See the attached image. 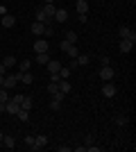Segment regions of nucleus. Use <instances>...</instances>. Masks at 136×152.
I'll return each mask as SVG.
<instances>
[{"label": "nucleus", "mask_w": 136, "mask_h": 152, "mask_svg": "<svg viewBox=\"0 0 136 152\" xmlns=\"http://www.w3.org/2000/svg\"><path fill=\"white\" fill-rule=\"evenodd\" d=\"M100 77H102L104 82H111V80L116 77V70L111 68V64H109V66H102V68H100Z\"/></svg>", "instance_id": "obj_1"}, {"label": "nucleus", "mask_w": 136, "mask_h": 152, "mask_svg": "<svg viewBox=\"0 0 136 152\" xmlns=\"http://www.w3.org/2000/svg\"><path fill=\"white\" fill-rule=\"evenodd\" d=\"M18 109H20V104H18L16 100H7V102H5V111H7V114L16 116V114H18Z\"/></svg>", "instance_id": "obj_2"}, {"label": "nucleus", "mask_w": 136, "mask_h": 152, "mask_svg": "<svg viewBox=\"0 0 136 152\" xmlns=\"http://www.w3.org/2000/svg\"><path fill=\"white\" fill-rule=\"evenodd\" d=\"M48 48H50V43L45 41V39H39V41H34V52L39 55V52H48Z\"/></svg>", "instance_id": "obj_3"}, {"label": "nucleus", "mask_w": 136, "mask_h": 152, "mask_svg": "<svg viewBox=\"0 0 136 152\" xmlns=\"http://www.w3.org/2000/svg\"><path fill=\"white\" fill-rule=\"evenodd\" d=\"M16 80H18V82H23V84H32L34 82V75L32 73H23V70H20V73H16Z\"/></svg>", "instance_id": "obj_4"}, {"label": "nucleus", "mask_w": 136, "mask_h": 152, "mask_svg": "<svg viewBox=\"0 0 136 152\" xmlns=\"http://www.w3.org/2000/svg\"><path fill=\"white\" fill-rule=\"evenodd\" d=\"M48 145V136H43V134H39V136H34V145L32 150H41V148Z\"/></svg>", "instance_id": "obj_5"}, {"label": "nucleus", "mask_w": 136, "mask_h": 152, "mask_svg": "<svg viewBox=\"0 0 136 152\" xmlns=\"http://www.w3.org/2000/svg\"><path fill=\"white\" fill-rule=\"evenodd\" d=\"M30 30H32V34H34V37H41V34L45 32V23H41V20H34Z\"/></svg>", "instance_id": "obj_6"}, {"label": "nucleus", "mask_w": 136, "mask_h": 152, "mask_svg": "<svg viewBox=\"0 0 136 152\" xmlns=\"http://www.w3.org/2000/svg\"><path fill=\"white\" fill-rule=\"evenodd\" d=\"M102 95H104V98H113V95H116V86H113L111 82H104V86H102Z\"/></svg>", "instance_id": "obj_7"}, {"label": "nucleus", "mask_w": 136, "mask_h": 152, "mask_svg": "<svg viewBox=\"0 0 136 152\" xmlns=\"http://www.w3.org/2000/svg\"><path fill=\"white\" fill-rule=\"evenodd\" d=\"M0 25H2V27H14V25H16V16L5 14V18H0Z\"/></svg>", "instance_id": "obj_8"}, {"label": "nucleus", "mask_w": 136, "mask_h": 152, "mask_svg": "<svg viewBox=\"0 0 136 152\" xmlns=\"http://www.w3.org/2000/svg\"><path fill=\"white\" fill-rule=\"evenodd\" d=\"M132 48H134V41H129V39H120V52H132Z\"/></svg>", "instance_id": "obj_9"}, {"label": "nucleus", "mask_w": 136, "mask_h": 152, "mask_svg": "<svg viewBox=\"0 0 136 152\" xmlns=\"http://www.w3.org/2000/svg\"><path fill=\"white\" fill-rule=\"evenodd\" d=\"M52 20L66 23V20H68V12H66V9H57V12H55V16H52Z\"/></svg>", "instance_id": "obj_10"}, {"label": "nucleus", "mask_w": 136, "mask_h": 152, "mask_svg": "<svg viewBox=\"0 0 136 152\" xmlns=\"http://www.w3.org/2000/svg\"><path fill=\"white\" fill-rule=\"evenodd\" d=\"M0 145H5L7 150H14V148H16V139H14V136H2V143H0Z\"/></svg>", "instance_id": "obj_11"}, {"label": "nucleus", "mask_w": 136, "mask_h": 152, "mask_svg": "<svg viewBox=\"0 0 136 152\" xmlns=\"http://www.w3.org/2000/svg\"><path fill=\"white\" fill-rule=\"evenodd\" d=\"M16 82H18V80H16V75H5V84H2V86L9 91V89H14V86H16Z\"/></svg>", "instance_id": "obj_12"}, {"label": "nucleus", "mask_w": 136, "mask_h": 152, "mask_svg": "<svg viewBox=\"0 0 136 152\" xmlns=\"http://www.w3.org/2000/svg\"><path fill=\"white\" fill-rule=\"evenodd\" d=\"M55 12H57L55 2H45V7H43V14H45V16H48V18H52V16H55Z\"/></svg>", "instance_id": "obj_13"}, {"label": "nucleus", "mask_w": 136, "mask_h": 152, "mask_svg": "<svg viewBox=\"0 0 136 152\" xmlns=\"http://www.w3.org/2000/svg\"><path fill=\"white\" fill-rule=\"evenodd\" d=\"M59 91H61V93H71V82H68V80H59Z\"/></svg>", "instance_id": "obj_14"}, {"label": "nucleus", "mask_w": 136, "mask_h": 152, "mask_svg": "<svg viewBox=\"0 0 136 152\" xmlns=\"http://www.w3.org/2000/svg\"><path fill=\"white\" fill-rule=\"evenodd\" d=\"M129 34H132V30L127 25H120V27H118V37H120V39H129Z\"/></svg>", "instance_id": "obj_15"}, {"label": "nucleus", "mask_w": 136, "mask_h": 152, "mask_svg": "<svg viewBox=\"0 0 136 152\" xmlns=\"http://www.w3.org/2000/svg\"><path fill=\"white\" fill-rule=\"evenodd\" d=\"M2 66H5V68H12V66H16V57H14V55H7V57L2 59Z\"/></svg>", "instance_id": "obj_16"}, {"label": "nucleus", "mask_w": 136, "mask_h": 152, "mask_svg": "<svg viewBox=\"0 0 136 152\" xmlns=\"http://www.w3.org/2000/svg\"><path fill=\"white\" fill-rule=\"evenodd\" d=\"M45 66H48V70H50V73H59V68H61V64L55 61V59H50V61L45 64Z\"/></svg>", "instance_id": "obj_17"}, {"label": "nucleus", "mask_w": 136, "mask_h": 152, "mask_svg": "<svg viewBox=\"0 0 136 152\" xmlns=\"http://www.w3.org/2000/svg\"><path fill=\"white\" fill-rule=\"evenodd\" d=\"M77 14H89V2L86 0H77Z\"/></svg>", "instance_id": "obj_18"}, {"label": "nucleus", "mask_w": 136, "mask_h": 152, "mask_svg": "<svg viewBox=\"0 0 136 152\" xmlns=\"http://www.w3.org/2000/svg\"><path fill=\"white\" fill-rule=\"evenodd\" d=\"M16 116H18L20 123H27V121H30V111H27V109H18V114H16Z\"/></svg>", "instance_id": "obj_19"}, {"label": "nucleus", "mask_w": 136, "mask_h": 152, "mask_svg": "<svg viewBox=\"0 0 136 152\" xmlns=\"http://www.w3.org/2000/svg\"><path fill=\"white\" fill-rule=\"evenodd\" d=\"M50 61V57H48V52H39L36 55V64H41V66H45V64Z\"/></svg>", "instance_id": "obj_20"}, {"label": "nucleus", "mask_w": 136, "mask_h": 152, "mask_svg": "<svg viewBox=\"0 0 136 152\" xmlns=\"http://www.w3.org/2000/svg\"><path fill=\"white\" fill-rule=\"evenodd\" d=\"M75 61H77V66H86V64L91 61V57H89V55H77Z\"/></svg>", "instance_id": "obj_21"}, {"label": "nucleus", "mask_w": 136, "mask_h": 152, "mask_svg": "<svg viewBox=\"0 0 136 152\" xmlns=\"http://www.w3.org/2000/svg\"><path fill=\"white\" fill-rule=\"evenodd\" d=\"M113 121H116V125L125 127V125H127V123H129V118H127V116H123V114H118L116 118H113Z\"/></svg>", "instance_id": "obj_22"}, {"label": "nucleus", "mask_w": 136, "mask_h": 152, "mask_svg": "<svg viewBox=\"0 0 136 152\" xmlns=\"http://www.w3.org/2000/svg\"><path fill=\"white\" fill-rule=\"evenodd\" d=\"M64 37H66V41H68L71 45H75V43H77V34H75V32H66Z\"/></svg>", "instance_id": "obj_23"}, {"label": "nucleus", "mask_w": 136, "mask_h": 152, "mask_svg": "<svg viewBox=\"0 0 136 152\" xmlns=\"http://www.w3.org/2000/svg\"><path fill=\"white\" fill-rule=\"evenodd\" d=\"M71 73H73V70L68 68V66H66V68H64V66L59 68V77H61V80H68V77H71Z\"/></svg>", "instance_id": "obj_24"}, {"label": "nucleus", "mask_w": 136, "mask_h": 152, "mask_svg": "<svg viewBox=\"0 0 136 152\" xmlns=\"http://www.w3.org/2000/svg\"><path fill=\"white\" fill-rule=\"evenodd\" d=\"M30 66H32V61H30V59H23V61L18 64V68L23 70V73H25V70H30Z\"/></svg>", "instance_id": "obj_25"}, {"label": "nucleus", "mask_w": 136, "mask_h": 152, "mask_svg": "<svg viewBox=\"0 0 136 152\" xmlns=\"http://www.w3.org/2000/svg\"><path fill=\"white\" fill-rule=\"evenodd\" d=\"M9 100V91H5V86H0V102Z\"/></svg>", "instance_id": "obj_26"}, {"label": "nucleus", "mask_w": 136, "mask_h": 152, "mask_svg": "<svg viewBox=\"0 0 136 152\" xmlns=\"http://www.w3.org/2000/svg\"><path fill=\"white\" fill-rule=\"evenodd\" d=\"M50 109H52V111H59V109H61V102L52 98V102H50Z\"/></svg>", "instance_id": "obj_27"}, {"label": "nucleus", "mask_w": 136, "mask_h": 152, "mask_svg": "<svg viewBox=\"0 0 136 152\" xmlns=\"http://www.w3.org/2000/svg\"><path fill=\"white\" fill-rule=\"evenodd\" d=\"M66 52H68V55H71L73 59H75V57H77V55H79V52H77V45H71V48H68V50H66Z\"/></svg>", "instance_id": "obj_28"}, {"label": "nucleus", "mask_w": 136, "mask_h": 152, "mask_svg": "<svg viewBox=\"0 0 136 152\" xmlns=\"http://www.w3.org/2000/svg\"><path fill=\"white\" fill-rule=\"evenodd\" d=\"M48 91H50V93H57V91H59V84L57 82H50V84H48Z\"/></svg>", "instance_id": "obj_29"}, {"label": "nucleus", "mask_w": 136, "mask_h": 152, "mask_svg": "<svg viewBox=\"0 0 136 152\" xmlns=\"http://www.w3.org/2000/svg\"><path fill=\"white\" fill-rule=\"evenodd\" d=\"M25 145L32 150V145H34V136H25Z\"/></svg>", "instance_id": "obj_30"}, {"label": "nucleus", "mask_w": 136, "mask_h": 152, "mask_svg": "<svg viewBox=\"0 0 136 152\" xmlns=\"http://www.w3.org/2000/svg\"><path fill=\"white\" fill-rule=\"evenodd\" d=\"M59 48H61V50H68V48H71V43H68V41H66V39H64V41H61V43H59Z\"/></svg>", "instance_id": "obj_31"}, {"label": "nucleus", "mask_w": 136, "mask_h": 152, "mask_svg": "<svg viewBox=\"0 0 136 152\" xmlns=\"http://www.w3.org/2000/svg\"><path fill=\"white\" fill-rule=\"evenodd\" d=\"M59 80H61V77H59V73H50V82H57V84H59Z\"/></svg>", "instance_id": "obj_32"}, {"label": "nucleus", "mask_w": 136, "mask_h": 152, "mask_svg": "<svg viewBox=\"0 0 136 152\" xmlns=\"http://www.w3.org/2000/svg\"><path fill=\"white\" fill-rule=\"evenodd\" d=\"M100 64H102V66H109V57H107V55H102V57H100Z\"/></svg>", "instance_id": "obj_33"}, {"label": "nucleus", "mask_w": 136, "mask_h": 152, "mask_svg": "<svg viewBox=\"0 0 136 152\" xmlns=\"http://www.w3.org/2000/svg\"><path fill=\"white\" fill-rule=\"evenodd\" d=\"M52 98H55V100H59V102H61V100H64V93H61V91H57V93H52Z\"/></svg>", "instance_id": "obj_34"}, {"label": "nucleus", "mask_w": 136, "mask_h": 152, "mask_svg": "<svg viewBox=\"0 0 136 152\" xmlns=\"http://www.w3.org/2000/svg\"><path fill=\"white\" fill-rule=\"evenodd\" d=\"M86 150H89V152H100V148H97V145H93V143H91V145L86 148Z\"/></svg>", "instance_id": "obj_35"}, {"label": "nucleus", "mask_w": 136, "mask_h": 152, "mask_svg": "<svg viewBox=\"0 0 136 152\" xmlns=\"http://www.w3.org/2000/svg\"><path fill=\"white\" fill-rule=\"evenodd\" d=\"M89 20V14H79V23H86Z\"/></svg>", "instance_id": "obj_36"}, {"label": "nucleus", "mask_w": 136, "mask_h": 152, "mask_svg": "<svg viewBox=\"0 0 136 152\" xmlns=\"http://www.w3.org/2000/svg\"><path fill=\"white\" fill-rule=\"evenodd\" d=\"M0 75H7V68L2 66V64H0Z\"/></svg>", "instance_id": "obj_37"}, {"label": "nucleus", "mask_w": 136, "mask_h": 152, "mask_svg": "<svg viewBox=\"0 0 136 152\" xmlns=\"http://www.w3.org/2000/svg\"><path fill=\"white\" fill-rule=\"evenodd\" d=\"M2 84H5V75H0V86H2Z\"/></svg>", "instance_id": "obj_38"}, {"label": "nucleus", "mask_w": 136, "mask_h": 152, "mask_svg": "<svg viewBox=\"0 0 136 152\" xmlns=\"http://www.w3.org/2000/svg\"><path fill=\"white\" fill-rule=\"evenodd\" d=\"M0 143H2V132H0Z\"/></svg>", "instance_id": "obj_39"}, {"label": "nucleus", "mask_w": 136, "mask_h": 152, "mask_svg": "<svg viewBox=\"0 0 136 152\" xmlns=\"http://www.w3.org/2000/svg\"><path fill=\"white\" fill-rule=\"evenodd\" d=\"M45 2H55V0H45Z\"/></svg>", "instance_id": "obj_40"}, {"label": "nucleus", "mask_w": 136, "mask_h": 152, "mask_svg": "<svg viewBox=\"0 0 136 152\" xmlns=\"http://www.w3.org/2000/svg\"><path fill=\"white\" fill-rule=\"evenodd\" d=\"M0 39H2V34H0Z\"/></svg>", "instance_id": "obj_41"}, {"label": "nucleus", "mask_w": 136, "mask_h": 152, "mask_svg": "<svg viewBox=\"0 0 136 152\" xmlns=\"http://www.w3.org/2000/svg\"><path fill=\"white\" fill-rule=\"evenodd\" d=\"M0 27H2V25H0Z\"/></svg>", "instance_id": "obj_42"}]
</instances>
